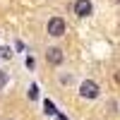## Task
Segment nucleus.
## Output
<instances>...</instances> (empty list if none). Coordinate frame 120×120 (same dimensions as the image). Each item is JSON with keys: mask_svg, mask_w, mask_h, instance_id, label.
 Listing matches in <instances>:
<instances>
[{"mask_svg": "<svg viewBox=\"0 0 120 120\" xmlns=\"http://www.w3.org/2000/svg\"><path fill=\"white\" fill-rule=\"evenodd\" d=\"M48 34H51V36H63L65 34V22H63V19H60V17H51V19H48Z\"/></svg>", "mask_w": 120, "mask_h": 120, "instance_id": "obj_2", "label": "nucleus"}, {"mask_svg": "<svg viewBox=\"0 0 120 120\" xmlns=\"http://www.w3.org/2000/svg\"><path fill=\"white\" fill-rule=\"evenodd\" d=\"M79 96H82V98H96L98 96V84L91 82V79L82 82V86H79Z\"/></svg>", "mask_w": 120, "mask_h": 120, "instance_id": "obj_1", "label": "nucleus"}, {"mask_svg": "<svg viewBox=\"0 0 120 120\" xmlns=\"http://www.w3.org/2000/svg\"><path fill=\"white\" fill-rule=\"evenodd\" d=\"M29 98H31V101H36V98H38V86H36V84L29 86Z\"/></svg>", "mask_w": 120, "mask_h": 120, "instance_id": "obj_6", "label": "nucleus"}, {"mask_svg": "<svg viewBox=\"0 0 120 120\" xmlns=\"http://www.w3.org/2000/svg\"><path fill=\"white\" fill-rule=\"evenodd\" d=\"M91 0H77V3H75V15L77 17H89V15H91Z\"/></svg>", "mask_w": 120, "mask_h": 120, "instance_id": "obj_3", "label": "nucleus"}, {"mask_svg": "<svg viewBox=\"0 0 120 120\" xmlns=\"http://www.w3.org/2000/svg\"><path fill=\"white\" fill-rule=\"evenodd\" d=\"M5 84H7V72L0 70V89H5Z\"/></svg>", "mask_w": 120, "mask_h": 120, "instance_id": "obj_7", "label": "nucleus"}, {"mask_svg": "<svg viewBox=\"0 0 120 120\" xmlns=\"http://www.w3.org/2000/svg\"><path fill=\"white\" fill-rule=\"evenodd\" d=\"M10 55H12V51H10V48H0V58H10Z\"/></svg>", "mask_w": 120, "mask_h": 120, "instance_id": "obj_8", "label": "nucleus"}, {"mask_svg": "<svg viewBox=\"0 0 120 120\" xmlns=\"http://www.w3.org/2000/svg\"><path fill=\"white\" fill-rule=\"evenodd\" d=\"M43 111H46L48 115H55V113H58V111H55V103H53V101H48V98L43 101Z\"/></svg>", "mask_w": 120, "mask_h": 120, "instance_id": "obj_5", "label": "nucleus"}, {"mask_svg": "<svg viewBox=\"0 0 120 120\" xmlns=\"http://www.w3.org/2000/svg\"><path fill=\"white\" fill-rule=\"evenodd\" d=\"M115 77H118V82H120V72H118V75H115Z\"/></svg>", "mask_w": 120, "mask_h": 120, "instance_id": "obj_9", "label": "nucleus"}, {"mask_svg": "<svg viewBox=\"0 0 120 120\" xmlns=\"http://www.w3.org/2000/svg\"><path fill=\"white\" fill-rule=\"evenodd\" d=\"M63 51H60V48H48V51H46V60H48V63H51V65H60V63H63Z\"/></svg>", "mask_w": 120, "mask_h": 120, "instance_id": "obj_4", "label": "nucleus"}]
</instances>
